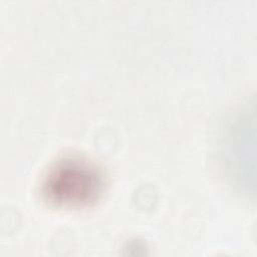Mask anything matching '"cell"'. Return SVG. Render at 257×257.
<instances>
[{
  "instance_id": "cell-2",
  "label": "cell",
  "mask_w": 257,
  "mask_h": 257,
  "mask_svg": "<svg viewBox=\"0 0 257 257\" xmlns=\"http://www.w3.org/2000/svg\"><path fill=\"white\" fill-rule=\"evenodd\" d=\"M255 133V116L250 119L245 107L232 116L224 127L221 141V160L232 182L249 191V146L251 134Z\"/></svg>"
},
{
  "instance_id": "cell-1",
  "label": "cell",
  "mask_w": 257,
  "mask_h": 257,
  "mask_svg": "<svg viewBox=\"0 0 257 257\" xmlns=\"http://www.w3.org/2000/svg\"><path fill=\"white\" fill-rule=\"evenodd\" d=\"M104 186V173L98 165L82 157L70 156L49 168L42 181L41 194L52 206L82 208L95 203Z\"/></svg>"
}]
</instances>
